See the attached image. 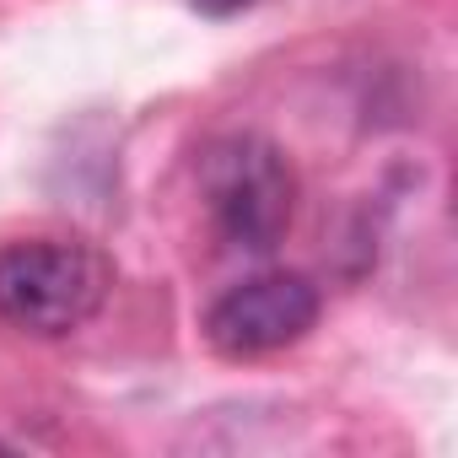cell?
Instances as JSON below:
<instances>
[{
  "instance_id": "cell-1",
  "label": "cell",
  "mask_w": 458,
  "mask_h": 458,
  "mask_svg": "<svg viewBox=\"0 0 458 458\" xmlns=\"http://www.w3.org/2000/svg\"><path fill=\"white\" fill-rule=\"evenodd\" d=\"M114 265L81 238H28L0 249V318L22 335L60 340L103 313Z\"/></svg>"
},
{
  "instance_id": "cell-2",
  "label": "cell",
  "mask_w": 458,
  "mask_h": 458,
  "mask_svg": "<svg viewBox=\"0 0 458 458\" xmlns=\"http://www.w3.org/2000/svg\"><path fill=\"white\" fill-rule=\"evenodd\" d=\"M199 194L226 249L270 254L297 210V173L265 135H221L199 157Z\"/></svg>"
},
{
  "instance_id": "cell-3",
  "label": "cell",
  "mask_w": 458,
  "mask_h": 458,
  "mask_svg": "<svg viewBox=\"0 0 458 458\" xmlns=\"http://www.w3.org/2000/svg\"><path fill=\"white\" fill-rule=\"evenodd\" d=\"M324 313V297L308 276L297 270H270V276H249L238 286H226L210 313H205V340L216 356L226 361H254L270 351L297 345Z\"/></svg>"
},
{
  "instance_id": "cell-4",
  "label": "cell",
  "mask_w": 458,
  "mask_h": 458,
  "mask_svg": "<svg viewBox=\"0 0 458 458\" xmlns=\"http://www.w3.org/2000/svg\"><path fill=\"white\" fill-rule=\"evenodd\" d=\"M189 6L199 12V17H238V12H249V6H259V0H189Z\"/></svg>"
}]
</instances>
